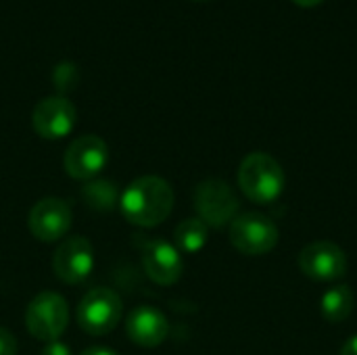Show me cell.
Returning <instances> with one entry per match:
<instances>
[{
	"label": "cell",
	"mask_w": 357,
	"mask_h": 355,
	"mask_svg": "<svg viewBox=\"0 0 357 355\" xmlns=\"http://www.w3.org/2000/svg\"><path fill=\"white\" fill-rule=\"evenodd\" d=\"M142 268L153 282L172 287L182 278L184 262L176 245L167 241H146L142 247Z\"/></svg>",
	"instance_id": "7c38bea8"
},
{
	"label": "cell",
	"mask_w": 357,
	"mask_h": 355,
	"mask_svg": "<svg viewBox=\"0 0 357 355\" xmlns=\"http://www.w3.org/2000/svg\"><path fill=\"white\" fill-rule=\"evenodd\" d=\"M341 355H357V335L345 341V345L341 347Z\"/></svg>",
	"instance_id": "ffe728a7"
},
{
	"label": "cell",
	"mask_w": 357,
	"mask_h": 355,
	"mask_svg": "<svg viewBox=\"0 0 357 355\" xmlns=\"http://www.w3.org/2000/svg\"><path fill=\"white\" fill-rule=\"evenodd\" d=\"M75 119V107L65 96H46L31 111V128L46 140L65 138L73 130Z\"/></svg>",
	"instance_id": "9c48e42d"
},
{
	"label": "cell",
	"mask_w": 357,
	"mask_h": 355,
	"mask_svg": "<svg viewBox=\"0 0 357 355\" xmlns=\"http://www.w3.org/2000/svg\"><path fill=\"white\" fill-rule=\"evenodd\" d=\"M82 355H117L115 352H111V349H107V347H90V349H86Z\"/></svg>",
	"instance_id": "44dd1931"
},
{
	"label": "cell",
	"mask_w": 357,
	"mask_h": 355,
	"mask_svg": "<svg viewBox=\"0 0 357 355\" xmlns=\"http://www.w3.org/2000/svg\"><path fill=\"white\" fill-rule=\"evenodd\" d=\"M209 226L201 218H188L180 222L174 230L176 249L180 253H199L207 245Z\"/></svg>",
	"instance_id": "9a60e30c"
},
{
	"label": "cell",
	"mask_w": 357,
	"mask_h": 355,
	"mask_svg": "<svg viewBox=\"0 0 357 355\" xmlns=\"http://www.w3.org/2000/svg\"><path fill=\"white\" fill-rule=\"evenodd\" d=\"M128 337L140 347H157L169 335V322L163 312L151 305H140L128 316Z\"/></svg>",
	"instance_id": "4fadbf2b"
},
{
	"label": "cell",
	"mask_w": 357,
	"mask_h": 355,
	"mask_svg": "<svg viewBox=\"0 0 357 355\" xmlns=\"http://www.w3.org/2000/svg\"><path fill=\"white\" fill-rule=\"evenodd\" d=\"M174 190L159 176H142L134 180L119 197L123 218L140 228H153L165 222L174 209Z\"/></svg>",
	"instance_id": "6da1fadb"
},
{
	"label": "cell",
	"mask_w": 357,
	"mask_h": 355,
	"mask_svg": "<svg viewBox=\"0 0 357 355\" xmlns=\"http://www.w3.org/2000/svg\"><path fill=\"white\" fill-rule=\"evenodd\" d=\"M287 184L284 169L276 157L268 153H249L238 165V188L259 205H270L280 199Z\"/></svg>",
	"instance_id": "7a4b0ae2"
},
{
	"label": "cell",
	"mask_w": 357,
	"mask_h": 355,
	"mask_svg": "<svg viewBox=\"0 0 357 355\" xmlns=\"http://www.w3.org/2000/svg\"><path fill=\"white\" fill-rule=\"evenodd\" d=\"M42 355H71V349H69V345H65V343H61V341H50V343L44 347Z\"/></svg>",
	"instance_id": "d6986e66"
},
{
	"label": "cell",
	"mask_w": 357,
	"mask_h": 355,
	"mask_svg": "<svg viewBox=\"0 0 357 355\" xmlns=\"http://www.w3.org/2000/svg\"><path fill=\"white\" fill-rule=\"evenodd\" d=\"M293 2H297L299 6H316V4H320L322 0H293Z\"/></svg>",
	"instance_id": "7402d4cb"
},
{
	"label": "cell",
	"mask_w": 357,
	"mask_h": 355,
	"mask_svg": "<svg viewBox=\"0 0 357 355\" xmlns=\"http://www.w3.org/2000/svg\"><path fill=\"white\" fill-rule=\"evenodd\" d=\"M301 272L318 282H335L347 272L345 251L331 241H316L301 249L299 253Z\"/></svg>",
	"instance_id": "52a82bcc"
},
{
	"label": "cell",
	"mask_w": 357,
	"mask_h": 355,
	"mask_svg": "<svg viewBox=\"0 0 357 355\" xmlns=\"http://www.w3.org/2000/svg\"><path fill=\"white\" fill-rule=\"evenodd\" d=\"M354 305H356L354 291L347 285H335L322 295L320 314H322L324 320H328L333 324H339V322H345L351 316Z\"/></svg>",
	"instance_id": "5bb4252c"
},
{
	"label": "cell",
	"mask_w": 357,
	"mask_h": 355,
	"mask_svg": "<svg viewBox=\"0 0 357 355\" xmlns=\"http://www.w3.org/2000/svg\"><path fill=\"white\" fill-rule=\"evenodd\" d=\"M228 236L238 253L266 255L278 245V226L264 213L247 211L232 220Z\"/></svg>",
	"instance_id": "3957f363"
},
{
	"label": "cell",
	"mask_w": 357,
	"mask_h": 355,
	"mask_svg": "<svg viewBox=\"0 0 357 355\" xmlns=\"http://www.w3.org/2000/svg\"><path fill=\"white\" fill-rule=\"evenodd\" d=\"M109 161V149L107 142L100 136L86 134L75 138L63 159L65 172L73 180H94Z\"/></svg>",
	"instance_id": "ba28073f"
},
{
	"label": "cell",
	"mask_w": 357,
	"mask_h": 355,
	"mask_svg": "<svg viewBox=\"0 0 357 355\" xmlns=\"http://www.w3.org/2000/svg\"><path fill=\"white\" fill-rule=\"evenodd\" d=\"M121 299L115 291L98 287L84 295L77 308V324L84 333L100 337L111 333L121 320Z\"/></svg>",
	"instance_id": "277c9868"
},
{
	"label": "cell",
	"mask_w": 357,
	"mask_h": 355,
	"mask_svg": "<svg viewBox=\"0 0 357 355\" xmlns=\"http://www.w3.org/2000/svg\"><path fill=\"white\" fill-rule=\"evenodd\" d=\"M77 80V73H75V67L71 63H63L56 71H54V84L59 90H69L73 88Z\"/></svg>",
	"instance_id": "e0dca14e"
},
{
	"label": "cell",
	"mask_w": 357,
	"mask_h": 355,
	"mask_svg": "<svg viewBox=\"0 0 357 355\" xmlns=\"http://www.w3.org/2000/svg\"><path fill=\"white\" fill-rule=\"evenodd\" d=\"M195 207L199 218L211 228L230 226L238 216V199L228 182L211 178L197 186Z\"/></svg>",
	"instance_id": "5b68a950"
},
{
	"label": "cell",
	"mask_w": 357,
	"mask_h": 355,
	"mask_svg": "<svg viewBox=\"0 0 357 355\" xmlns=\"http://www.w3.org/2000/svg\"><path fill=\"white\" fill-rule=\"evenodd\" d=\"M52 270L65 285L84 282L94 270V249L88 239L73 236L59 245L52 255Z\"/></svg>",
	"instance_id": "30bf717a"
},
{
	"label": "cell",
	"mask_w": 357,
	"mask_h": 355,
	"mask_svg": "<svg viewBox=\"0 0 357 355\" xmlns=\"http://www.w3.org/2000/svg\"><path fill=\"white\" fill-rule=\"evenodd\" d=\"M17 349H19V343L15 335L0 326V355H17Z\"/></svg>",
	"instance_id": "ac0fdd59"
},
{
	"label": "cell",
	"mask_w": 357,
	"mask_h": 355,
	"mask_svg": "<svg viewBox=\"0 0 357 355\" xmlns=\"http://www.w3.org/2000/svg\"><path fill=\"white\" fill-rule=\"evenodd\" d=\"M82 199L88 207L96 211H111L119 203V190L111 180H88V184L82 188Z\"/></svg>",
	"instance_id": "2e32d148"
},
{
	"label": "cell",
	"mask_w": 357,
	"mask_h": 355,
	"mask_svg": "<svg viewBox=\"0 0 357 355\" xmlns=\"http://www.w3.org/2000/svg\"><path fill=\"white\" fill-rule=\"evenodd\" d=\"M69 322V308L59 293H40L36 295L25 312L27 331L40 341H56Z\"/></svg>",
	"instance_id": "8992f818"
},
{
	"label": "cell",
	"mask_w": 357,
	"mask_h": 355,
	"mask_svg": "<svg viewBox=\"0 0 357 355\" xmlns=\"http://www.w3.org/2000/svg\"><path fill=\"white\" fill-rule=\"evenodd\" d=\"M27 226L29 232L42 243L61 241L71 228V207L63 199L46 197L31 207Z\"/></svg>",
	"instance_id": "8fae6325"
}]
</instances>
